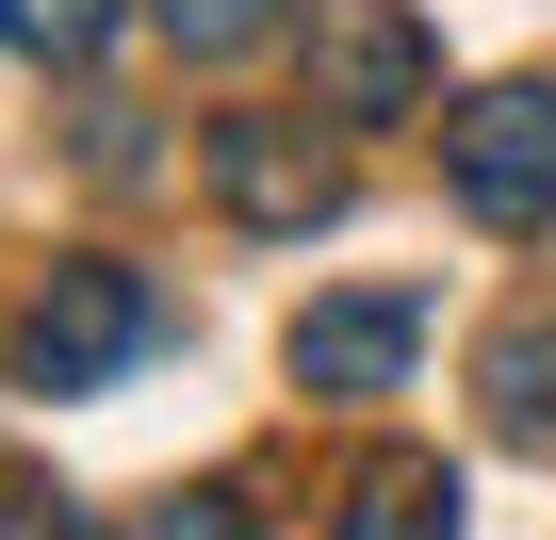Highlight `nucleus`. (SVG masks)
Returning a JSON list of instances; mask_svg holds the SVG:
<instances>
[{
    "label": "nucleus",
    "instance_id": "f257e3e1",
    "mask_svg": "<svg viewBox=\"0 0 556 540\" xmlns=\"http://www.w3.org/2000/svg\"><path fill=\"white\" fill-rule=\"evenodd\" d=\"M442 180L475 229H540L556 213V83H475L442 115Z\"/></svg>",
    "mask_w": 556,
    "mask_h": 540
},
{
    "label": "nucleus",
    "instance_id": "f03ea898",
    "mask_svg": "<svg viewBox=\"0 0 556 540\" xmlns=\"http://www.w3.org/2000/svg\"><path fill=\"white\" fill-rule=\"evenodd\" d=\"M148 328H164V312H148L131 262H66V279L17 312V377H34V393H99L115 361H148Z\"/></svg>",
    "mask_w": 556,
    "mask_h": 540
},
{
    "label": "nucleus",
    "instance_id": "7ed1b4c3",
    "mask_svg": "<svg viewBox=\"0 0 556 540\" xmlns=\"http://www.w3.org/2000/svg\"><path fill=\"white\" fill-rule=\"evenodd\" d=\"M426 83H442V50H426L409 0H312V99H328L344 131H393Z\"/></svg>",
    "mask_w": 556,
    "mask_h": 540
},
{
    "label": "nucleus",
    "instance_id": "20e7f679",
    "mask_svg": "<svg viewBox=\"0 0 556 540\" xmlns=\"http://www.w3.org/2000/svg\"><path fill=\"white\" fill-rule=\"evenodd\" d=\"M213 197H229V229H328L344 213V164L295 131V115H213Z\"/></svg>",
    "mask_w": 556,
    "mask_h": 540
},
{
    "label": "nucleus",
    "instance_id": "39448f33",
    "mask_svg": "<svg viewBox=\"0 0 556 540\" xmlns=\"http://www.w3.org/2000/svg\"><path fill=\"white\" fill-rule=\"evenodd\" d=\"M409 344H426V296H312L295 312V377L312 393H393Z\"/></svg>",
    "mask_w": 556,
    "mask_h": 540
},
{
    "label": "nucleus",
    "instance_id": "423d86ee",
    "mask_svg": "<svg viewBox=\"0 0 556 540\" xmlns=\"http://www.w3.org/2000/svg\"><path fill=\"white\" fill-rule=\"evenodd\" d=\"M344 540H458V475L442 459H361L344 475Z\"/></svg>",
    "mask_w": 556,
    "mask_h": 540
},
{
    "label": "nucleus",
    "instance_id": "0eeeda50",
    "mask_svg": "<svg viewBox=\"0 0 556 540\" xmlns=\"http://www.w3.org/2000/svg\"><path fill=\"white\" fill-rule=\"evenodd\" d=\"M0 50H34V66H99V50H115V0H0Z\"/></svg>",
    "mask_w": 556,
    "mask_h": 540
},
{
    "label": "nucleus",
    "instance_id": "6e6552de",
    "mask_svg": "<svg viewBox=\"0 0 556 540\" xmlns=\"http://www.w3.org/2000/svg\"><path fill=\"white\" fill-rule=\"evenodd\" d=\"M148 17H164V50L229 66V50H262V34H278V0H148Z\"/></svg>",
    "mask_w": 556,
    "mask_h": 540
},
{
    "label": "nucleus",
    "instance_id": "1a4fd4ad",
    "mask_svg": "<svg viewBox=\"0 0 556 540\" xmlns=\"http://www.w3.org/2000/svg\"><path fill=\"white\" fill-rule=\"evenodd\" d=\"M491 393H507V426H556V312L491 344Z\"/></svg>",
    "mask_w": 556,
    "mask_h": 540
},
{
    "label": "nucleus",
    "instance_id": "9d476101",
    "mask_svg": "<svg viewBox=\"0 0 556 540\" xmlns=\"http://www.w3.org/2000/svg\"><path fill=\"white\" fill-rule=\"evenodd\" d=\"M164 540H262V524H245V491H180V507H164Z\"/></svg>",
    "mask_w": 556,
    "mask_h": 540
}]
</instances>
